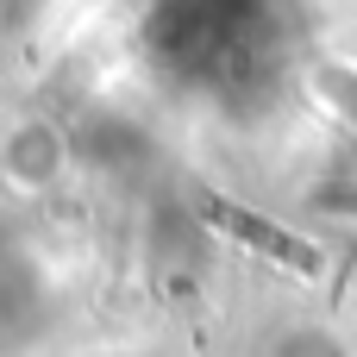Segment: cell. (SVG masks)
Returning <instances> with one entry per match:
<instances>
[{
	"instance_id": "cell-1",
	"label": "cell",
	"mask_w": 357,
	"mask_h": 357,
	"mask_svg": "<svg viewBox=\"0 0 357 357\" xmlns=\"http://www.w3.org/2000/svg\"><path fill=\"white\" fill-rule=\"evenodd\" d=\"M201 213H207L213 226H226L238 245H257V251H270L276 264H289V270H301V276H320V270H326L320 245H307L301 232H282V226L264 220V213H245V207H232V201H220V195H207Z\"/></svg>"
}]
</instances>
